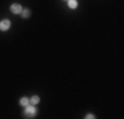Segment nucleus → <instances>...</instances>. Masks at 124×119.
Masks as SVG:
<instances>
[{
    "label": "nucleus",
    "instance_id": "nucleus-1",
    "mask_svg": "<svg viewBox=\"0 0 124 119\" xmlns=\"http://www.w3.org/2000/svg\"><path fill=\"white\" fill-rule=\"evenodd\" d=\"M25 115H26L28 118H32V116H35L36 115V108L33 107V104H32V105L28 104L26 105V108H25Z\"/></svg>",
    "mask_w": 124,
    "mask_h": 119
},
{
    "label": "nucleus",
    "instance_id": "nucleus-2",
    "mask_svg": "<svg viewBox=\"0 0 124 119\" xmlns=\"http://www.w3.org/2000/svg\"><path fill=\"white\" fill-rule=\"evenodd\" d=\"M10 25H11V22L8 19H3V21L0 22V31H7L10 28Z\"/></svg>",
    "mask_w": 124,
    "mask_h": 119
},
{
    "label": "nucleus",
    "instance_id": "nucleus-3",
    "mask_svg": "<svg viewBox=\"0 0 124 119\" xmlns=\"http://www.w3.org/2000/svg\"><path fill=\"white\" fill-rule=\"evenodd\" d=\"M10 9H11V11H13L14 14H19L21 11H22V7L18 4V3H15V4H11V7H10Z\"/></svg>",
    "mask_w": 124,
    "mask_h": 119
},
{
    "label": "nucleus",
    "instance_id": "nucleus-4",
    "mask_svg": "<svg viewBox=\"0 0 124 119\" xmlns=\"http://www.w3.org/2000/svg\"><path fill=\"white\" fill-rule=\"evenodd\" d=\"M68 6H69L70 9H76V7H77V0H69V1H68Z\"/></svg>",
    "mask_w": 124,
    "mask_h": 119
},
{
    "label": "nucleus",
    "instance_id": "nucleus-5",
    "mask_svg": "<svg viewBox=\"0 0 124 119\" xmlns=\"http://www.w3.org/2000/svg\"><path fill=\"white\" fill-rule=\"evenodd\" d=\"M19 104H21V105H23V107H26L28 104H29V98H26V97H22L21 100H19Z\"/></svg>",
    "mask_w": 124,
    "mask_h": 119
},
{
    "label": "nucleus",
    "instance_id": "nucleus-6",
    "mask_svg": "<svg viewBox=\"0 0 124 119\" xmlns=\"http://www.w3.org/2000/svg\"><path fill=\"white\" fill-rule=\"evenodd\" d=\"M39 101H40L39 96H33V97H32L31 100H29V102H31V104H37Z\"/></svg>",
    "mask_w": 124,
    "mask_h": 119
},
{
    "label": "nucleus",
    "instance_id": "nucleus-7",
    "mask_svg": "<svg viewBox=\"0 0 124 119\" xmlns=\"http://www.w3.org/2000/svg\"><path fill=\"white\" fill-rule=\"evenodd\" d=\"M21 13H22V15H23V17H25V18H26V17H29V14H31V13H29V10H28V9L22 10Z\"/></svg>",
    "mask_w": 124,
    "mask_h": 119
},
{
    "label": "nucleus",
    "instance_id": "nucleus-8",
    "mask_svg": "<svg viewBox=\"0 0 124 119\" xmlns=\"http://www.w3.org/2000/svg\"><path fill=\"white\" fill-rule=\"evenodd\" d=\"M85 118H87V119H93V118H95V116H94L93 114H87V115H85Z\"/></svg>",
    "mask_w": 124,
    "mask_h": 119
}]
</instances>
